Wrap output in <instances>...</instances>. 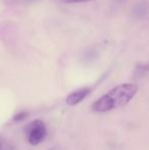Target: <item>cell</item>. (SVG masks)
<instances>
[{
	"instance_id": "obj_1",
	"label": "cell",
	"mask_w": 149,
	"mask_h": 150,
	"mask_svg": "<svg viewBox=\"0 0 149 150\" xmlns=\"http://www.w3.org/2000/svg\"><path fill=\"white\" fill-rule=\"evenodd\" d=\"M139 87L133 83H126L117 85L106 94L100 97L93 105L92 110L95 112H106L115 108L127 105L137 94Z\"/></svg>"
},
{
	"instance_id": "obj_2",
	"label": "cell",
	"mask_w": 149,
	"mask_h": 150,
	"mask_svg": "<svg viewBox=\"0 0 149 150\" xmlns=\"http://www.w3.org/2000/svg\"><path fill=\"white\" fill-rule=\"evenodd\" d=\"M26 132L28 134V141L31 145H38L46 138L47 130L42 120H36L27 126Z\"/></svg>"
},
{
	"instance_id": "obj_3",
	"label": "cell",
	"mask_w": 149,
	"mask_h": 150,
	"mask_svg": "<svg viewBox=\"0 0 149 150\" xmlns=\"http://www.w3.org/2000/svg\"><path fill=\"white\" fill-rule=\"evenodd\" d=\"M90 91H91V89L87 87L81 88V89H79L77 91H74V92H72L70 95H68V97H66V103H68V105H71V106L79 104L81 101H83L84 99L89 95Z\"/></svg>"
},
{
	"instance_id": "obj_4",
	"label": "cell",
	"mask_w": 149,
	"mask_h": 150,
	"mask_svg": "<svg viewBox=\"0 0 149 150\" xmlns=\"http://www.w3.org/2000/svg\"><path fill=\"white\" fill-rule=\"evenodd\" d=\"M64 3H86V2L95 1V0H59Z\"/></svg>"
},
{
	"instance_id": "obj_5",
	"label": "cell",
	"mask_w": 149,
	"mask_h": 150,
	"mask_svg": "<svg viewBox=\"0 0 149 150\" xmlns=\"http://www.w3.org/2000/svg\"><path fill=\"white\" fill-rule=\"evenodd\" d=\"M27 115H28V113L25 112V111H23V112L18 113V115H16V117H13V120L14 122H20V120H25L27 117Z\"/></svg>"
},
{
	"instance_id": "obj_6",
	"label": "cell",
	"mask_w": 149,
	"mask_h": 150,
	"mask_svg": "<svg viewBox=\"0 0 149 150\" xmlns=\"http://www.w3.org/2000/svg\"><path fill=\"white\" fill-rule=\"evenodd\" d=\"M2 149V146H1V143H0V150Z\"/></svg>"
},
{
	"instance_id": "obj_7",
	"label": "cell",
	"mask_w": 149,
	"mask_h": 150,
	"mask_svg": "<svg viewBox=\"0 0 149 150\" xmlns=\"http://www.w3.org/2000/svg\"><path fill=\"white\" fill-rule=\"evenodd\" d=\"M49 150H56V148H51V149H49Z\"/></svg>"
}]
</instances>
